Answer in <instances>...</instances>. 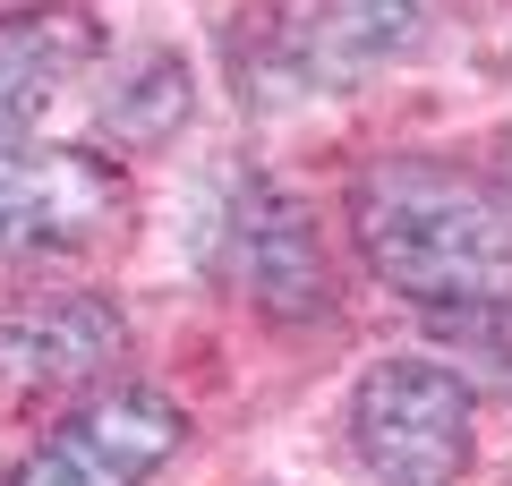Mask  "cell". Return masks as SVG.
Returning a JSON list of instances; mask_svg holds the SVG:
<instances>
[{"mask_svg": "<svg viewBox=\"0 0 512 486\" xmlns=\"http://www.w3.org/2000/svg\"><path fill=\"white\" fill-rule=\"evenodd\" d=\"M359 248L410 299L487 307L512 299V205L436 162H376L350 197Z\"/></svg>", "mask_w": 512, "mask_h": 486, "instance_id": "1", "label": "cell"}, {"mask_svg": "<svg viewBox=\"0 0 512 486\" xmlns=\"http://www.w3.org/2000/svg\"><path fill=\"white\" fill-rule=\"evenodd\" d=\"M350 444L384 486H444L470 461V393L427 359H384L359 384Z\"/></svg>", "mask_w": 512, "mask_h": 486, "instance_id": "2", "label": "cell"}, {"mask_svg": "<svg viewBox=\"0 0 512 486\" xmlns=\"http://www.w3.org/2000/svg\"><path fill=\"white\" fill-rule=\"evenodd\" d=\"M111 214H120V171L103 154L0 137V256L86 248Z\"/></svg>", "mask_w": 512, "mask_h": 486, "instance_id": "3", "label": "cell"}, {"mask_svg": "<svg viewBox=\"0 0 512 486\" xmlns=\"http://www.w3.org/2000/svg\"><path fill=\"white\" fill-rule=\"evenodd\" d=\"M188 418L163 393H103L35 452L9 486H146L180 452Z\"/></svg>", "mask_w": 512, "mask_h": 486, "instance_id": "4", "label": "cell"}, {"mask_svg": "<svg viewBox=\"0 0 512 486\" xmlns=\"http://www.w3.org/2000/svg\"><path fill=\"white\" fill-rule=\"evenodd\" d=\"M427 26L419 0H299L282 60H291L308 86H350V77L384 69L393 52H410Z\"/></svg>", "mask_w": 512, "mask_h": 486, "instance_id": "5", "label": "cell"}, {"mask_svg": "<svg viewBox=\"0 0 512 486\" xmlns=\"http://www.w3.org/2000/svg\"><path fill=\"white\" fill-rule=\"evenodd\" d=\"M120 350V316L94 299H43L0 324V393H69Z\"/></svg>", "mask_w": 512, "mask_h": 486, "instance_id": "6", "label": "cell"}, {"mask_svg": "<svg viewBox=\"0 0 512 486\" xmlns=\"http://www.w3.org/2000/svg\"><path fill=\"white\" fill-rule=\"evenodd\" d=\"M94 18L77 9H26L0 18V137H18L35 111H52V94L94 60Z\"/></svg>", "mask_w": 512, "mask_h": 486, "instance_id": "7", "label": "cell"}, {"mask_svg": "<svg viewBox=\"0 0 512 486\" xmlns=\"http://www.w3.org/2000/svg\"><path fill=\"white\" fill-rule=\"evenodd\" d=\"M239 256H248V282L265 307H308L325 299V265H316V231L299 222V205H282V188L256 197V222L239 231Z\"/></svg>", "mask_w": 512, "mask_h": 486, "instance_id": "8", "label": "cell"}, {"mask_svg": "<svg viewBox=\"0 0 512 486\" xmlns=\"http://www.w3.org/2000/svg\"><path fill=\"white\" fill-rule=\"evenodd\" d=\"M504 180H512V145H504Z\"/></svg>", "mask_w": 512, "mask_h": 486, "instance_id": "9", "label": "cell"}]
</instances>
